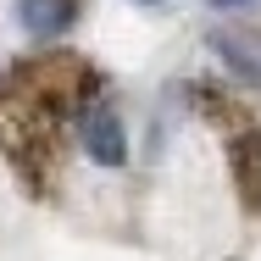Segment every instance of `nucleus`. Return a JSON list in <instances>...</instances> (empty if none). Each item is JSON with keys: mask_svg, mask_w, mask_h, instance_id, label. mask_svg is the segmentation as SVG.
Instances as JSON below:
<instances>
[{"mask_svg": "<svg viewBox=\"0 0 261 261\" xmlns=\"http://www.w3.org/2000/svg\"><path fill=\"white\" fill-rule=\"evenodd\" d=\"M72 128H78V145H84V156L106 167V172H122L128 167V128H122V111L106 100V95H84L78 111H72Z\"/></svg>", "mask_w": 261, "mask_h": 261, "instance_id": "f257e3e1", "label": "nucleus"}, {"mask_svg": "<svg viewBox=\"0 0 261 261\" xmlns=\"http://www.w3.org/2000/svg\"><path fill=\"white\" fill-rule=\"evenodd\" d=\"M211 56L222 61V72L233 78V84H250L261 89V34H245V28H217L206 34Z\"/></svg>", "mask_w": 261, "mask_h": 261, "instance_id": "f03ea898", "label": "nucleus"}, {"mask_svg": "<svg viewBox=\"0 0 261 261\" xmlns=\"http://www.w3.org/2000/svg\"><path fill=\"white\" fill-rule=\"evenodd\" d=\"M78 11H84V0H17V22H22L28 39H61V34H72Z\"/></svg>", "mask_w": 261, "mask_h": 261, "instance_id": "7ed1b4c3", "label": "nucleus"}, {"mask_svg": "<svg viewBox=\"0 0 261 261\" xmlns=\"http://www.w3.org/2000/svg\"><path fill=\"white\" fill-rule=\"evenodd\" d=\"M211 11H239V6H256V0H206Z\"/></svg>", "mask_w": 261, "mask_h": 261, "instance_id": "20e7f679", "label": "nucleus"}, {"mask_svg": "<svg viewBox=\"0 0 261 261\" xmlns=\"http://www.w3.org/2000/svg\"><path fill=\"white\" fill-rule=\"evenodd\" d=\"M139 6H156V0H139Z\"/></svg>", "mask_w": 261, "mask_h": 261, "instance_id": "39448f33", "label": "nucleus"}]
</instances>
